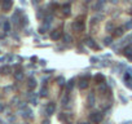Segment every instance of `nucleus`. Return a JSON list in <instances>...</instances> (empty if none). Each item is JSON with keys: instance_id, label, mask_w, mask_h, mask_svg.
<instances>
[{"instance_id": "423d86ee", "label": "nucleus", "mask_w": 132, "mask_h": 124, "mask_svg": "<svg viewBox=\"0 0 132 124\" xmlns=\"http://www.w3.org/2000/svg\"><path fill=\"white\" fill-rule=\"evenodd\" d=\"M122 53L126 58L128 61H132V47L131 45H126L123 49H122Z\"/></svg>"}, {"instance_id": "cd10ccee", "label": "nucleus", "mask_w": 132, "mask_h": 124, "mask_svg": "<svg viewBox=\"0 0 132 124\" xmlns=\"http://www.w3.org/2000/svg\"><path fill=\"white\" fill-rule=\"evenodd\" d=\"M56 82H57V84H58L60 87H62V85L65 84V78H64V76H60V78H57Z\"/></svg>"}, {"instance_id": "58836bf2", "label": "nucleus", "mask_w": 132, "mask_h": 124, "mask_svg": "<svg viewBox=\"0 0 132 124\" xmlns=\"http://www.w3.org/2000/svg\"><path fill=\"white\" fill-rule=\"evenodd\" d=\"M79 124H91V123H79Z\"/></svg>"}, {"instance_id": "6e6552de", "label": "nucleus", "mask_w": 132, "mask_h": 124, "mask_svg": "<svg viewBox=\"0 0 132 124\" xmlns=\"http://www.w3.org/2000/svg\"><path fill=\"white\" fill-rule=\"evenodd\" d=\"M54 111H56V103L54 102H49L47 105V107H45V115L51 116L52 114H54Z\"/></svg>"}, {"instance_id": "f3484780", "label": "nucleus", "mask_w": 132, "mask_h": 124, "mask_svg": "<svg viewBox=\"0 0 132 124\" xmlns=\"http://www.w3.org/2000/svg\"><path fill=\"white\" fill-rule=\"evenodd\" d=\"M123 34H124V27H117V29L113 31V35L114 36H118V38H120Z\"/></svg>"}, {"instance_id": "f8f14e48", "label": "nucleus", "mask_w": 132, "mask_h": 124, "mask_svg": "<svg viewBox=\"0 0 132 124\" xmlns=\"http://www.w3.org/2000/svg\"><path fill=\"white\" fill-rule=\"evenodd\" d=\"M35 87H36V79L32 78V76H30V78H28V80H27V88L32 91Z\"/></svg>"}, {"instance_id": "f03ea898", "label": "nucleus", "mask_w": 132, "mask_h": 124, "mask_svg": "<svg viewBox=\"0 0 132 124\" xmlns=\"http://www.w3.org/2000/svg\"><path fill=\"white\" fill-rule=\"evenodd\" d=\"M89 79H91V75H88V74L80 78V80H79V83H78L79 89H87L88 85H89Z\"/></svg>"}, {"instance_id": "f704fd0d", "label": "nucleus", "mask_w": 132, "mask_h": 124, "mask_svg": "<svg viewBox=\"0 0 132 124\" xmlns=\"http://www.w3.org/2000/svg\"><path fill=\"white\" fill-rule=\"evenodd\" d=\"M97 61H99V58H97V57H91V62H93V63H96Z\"/></svg>"}, {"instance_id": "c85d7f7f", "label": "nucleus", "mask_w": 132, "mask_h": 124, "mask_svg": "<svg viewBox=\"0 0 132 124\" xmlns=\"http://www.w3.org/2000/svg\"><path fill=\"white\" fill-rule=\"evenodd\" d=\"M9 71H10L9 66H3L1 69H0V72H3V74H9Z\"/></svg>"}, {"instance_id": "a211bd4d", "label": "nucleus", "mask_w": 132, "mask_h": 124, "mask_svg": "<svg viewBox=\"0 0 132 124\" xmlns=\"http://www.w3.org/2000/svg\"><path fill=\"white\" fill-rule=\"evenodd\" d=\"M104 45H106V47L113 45V38H111V36H106V38L104 39Z\"/></svg>"}, {"instance_id": "2f4dec72", "label": "nucleus", "mask_w": 132, "mask_h": 124, "mask_svg": "<svg viewBox=\"0 0 132 124\" xmlns=\"http://www.w3.org/2000/svg\"><path fill=\"white\" fill-rule=\"evenodd\" d=\"M126 85H127L130 89H132V80H128V82H126Z\"/></svg>"}, {"instance_id": "ddd939ff", "label": "nucleus", "mask_w": 132, "mask_h": 124, "mask_svg": "<svg viewBox=\"0 0 132 124\" xmlns=\"http://www.w3.org/2000/svg\"><path fill=\"white\" fill-rule=\"evenodd\" d=\"M93 79H95V82H96L97 84H102V83H104V80H105V75L101 74V72H99V74L95 75Z\"/></svg>"}, {"instance_id": "ea45409f", "label": "nucleus", "mask_w": 132, "mask_h": 124, "mask_svg": "<svg viewBox=\"0 0 132 124\" xmlns=\"http://www.w3.org/2000/svg\"><path fill=\"white\" fill-rule=\"evenodd\" d=\"M131 14H132V10H131Z\"/></svg>"}, {"instance_id": "e433bc0d", "label": "nucleus", "mask_w": 132, "mask_h": 124, "mask_svg": "<svg viewBox=\"0 0 132 124\" xmlns=\"http://www.w3.org/2000/svg\"><path fill=\"white\" fill-rule=\"evenodd\" d=\"M5 60H7V57H0V62H4Z\"/></svg>"}, {"instance_id": "b1692460", "label": "nucleus", "mask_w": 132, "mask_h": 124, "mask_svg": "<svg viewBox=\"0 0 132 124\" xmlns=\"http://www.w3.org/2000/svg\"><path fill=\"white\" fill-rule=\"evenodd\" d=\"M105 29H106V31H114V30H115V27H114V23H113L111 21H109L107 23H106Z\"/></svg>"}, {"instance_id": "0eeeda50", "label": "nucleus", "mask_w": 132, "mask_h": 124, "mask_svg": "<svg viewBox=\"0 0 132 124\" xmlns=\"http://www.w3.org/2000/svg\"><path fill=\"white\" fill-rule=\"evenodd\" d=\"M61 9H62V14H64L65 17H69L71 13V5L70 3H65L61 5Z\"/></svg>"}, {"instance_id": "2eb2a0df", "label": "nucleus", "mask_w": 132, "mask_h": 124, "mask_svg": "<svg viewBox=\"0 0 132 124\" xmlns=\"http://www.w3.org/2000/svg\"><path fill=\"white\" fill-rule=\"evenodd\" d=\"M101 20V17H93V18H91V22H89V26L91 29H95V27L99 25V22Z\"/></svg>"}, {"instance_id": "a19ab883", "label": "nucleus", "mask_w": 132, "mask_h": 124, "mask_svg": "<svg viewBox=\"0 0 132 124\" xmlns=\"http://www.w3.org/2000/svg\"><path fill=\"white\" fill-rule=\"evenodd\" d=\"M131 39H132V36H131Z\"/></svg>"}, {"instance_id": "473e14b6", "label": "nucleus", "mask_w": 132, "mask_h": 124, "mask_svg": "<svg viewBox=\"0 0 132 124\" xmlns=\"http://www.w3.org/2000/svg\"><path fill=\"white\" fill-rule=\"evenodd\" d=\"M39 63L42 65V66H45V65H47V61H45V60H40V61H39Z\"/></svg>"}, {"instance_id": "72a5a7b5", "label": "nucleus", "mask_w": 132, "mask_h": 124, "mask_svg": "<svg viewBox=\"0 0 132 124\" xmlns=\"http://www.w3.org/2000/svg\"><path fill=\"white\" fill-rule=\"evenodd\" d=\"M119 98H120V100H122V101H123V102H127V98H126V97H124V96H123V94H120V96H119Z\"/></svg>"}, {"instance_id": "1a4fd4ad", "label": "nucleus", "mask_w": 132, "mask_h": 124, "mask_svg": "<svg viewBox=\"0 0 132 124\" xmlns=\"http://www.w3.org/2000/svg\"><path fill=\"white\" fill-rule=\"evenodd\" d=\"M61 36H62V31L58 30V29L53 30L52 32H51V35H49V38L52 39V40H60V38H61Z\"/></svg>"}, {"instance_id": "412c9836", "label": "nucleus", "mask_w": 132, "mask_h": 124, "mask_svg": "<svg viewBox=\"0 0 132 124\" xmlns=\"http://www.w3.org/2000/svg\"><path fill=\"white\" fill-rule=\"evenodd\" d=\"M39 96H40V97H47V96H48L47 87H42V89H40V92H39Z\"/></svg>"}, {"instance_id": "9b49d317", "label": "nucleus", "mask_w": 132, "mask_h": 124, "mask_svg": "<svg viewBox=\"0 0 132 124\" xmlns=\"http://www.w3.org/2000/svg\"><path fill=\"white\" fill-rule=\"evenodd\" d=\"M104 4H105V0H97V1L95 3V5H93V10H95V12L101 10L102 7H104Z\"/></svg>"}, {"instance_id": "c9c22d12", "label": "nucleus", "mask_w": 132, "mask_h": 124, "mask_svg": "<svg viewBox=\"0 0 132 124\" xmlns=\"http://www.w3.org/2000/svg\"><path fill=\"white\" fill-rule=\"evenodd\" d=\"M42 124H51V120H49V119H44V120L42 122Z\"/></svg>"}, {"instance_id": "f257e3e1", "label": "nucleus", "mask_w": 132, "mask_h": 124, "mask_svg": "<svg viewBox=\"0 0 132 124\" xmlns=\"http://www.w3.org/2000/svg\"><path fill=\"white\" fill-rule=\"evenodd\" d=\"M102 119H104V115H102V112L101 111H95V112H91L89 114V122L91 123H100Z\"/></svg>"}, {"instance_id": "c756f323", "label": "nucleus", "mask_w": 132, "mask_h": 124, "mask_svg": "<svg viewBox=\"0 0 132 124\" xmlns=\"http://www.w3.org/2000/svg\"><path fill=\"white\" fill-rule=\"evenodd\" d=\"M124 29L126 30H132V20L126 22V23H124Z\"/></svg>"}, {"instance_id": "39448f33", "label": "nucleus", "mask_w": 132, "mask_h": 124, "mask_svg": "<svg viewBox=\"0 0 132 124\" xmlns=\"http://www.w3.org/2000/svg\"><path fill=\"white\" fill-rule=\"evenodd\" d=\"M71 119H73L71 114H66V112H61V114H58V120H61L62 123H65V124H70Z\"/></svg>"}, {"instance_id": "4c0bfd02", "label": "nucleus", "mask_w": 132, "mask_h": 124, "mask_svg": "<svg viewBox=\"0 0 132 124\" xmlns=\"http://www.w3.org/2000/svg\"><path fill=\"white\" fill-rule=\"evenodd\" d=\"M4 110V106H3V103H0V112H1Z\"/></svg>"}, {"instance_id": "4468645a", "label": "nucleus", "mask_w": 132, "mask_h": 124, "mask_svg": "<svg viewBox=\"0 0 132 124\" xmlns=\"http://www.w3.org/2000/svg\"><path fill=\"white\" fill-rule=\"evenodd\" d=\"M95 102H96V97H95V94H93V93L88 94V97H87V105L92 107V106H95Z\"/></svg>"}, {"instance_id": "a878e982", "label": "nucleus", "mask_w": 132, "mask_h": 124, "mask_svg": "<svg viewBox=\"0 0 132 124\" xmlns=\"http://www.w3.org/2000/svg\"><path fill=\"white\" fill-rule=\"evenodd\" d=\"M3 29L5 32H9L10 31V22L9 21H5L4 23H3Z\"/></svg>"}, {"instance_id": "bb28decb", "label": "nucleus", "mask_w": 132, "mask_h": 124, "mask_svg": "<svg viewBox=\"0 0 132 124\" xmlns=\"http://www.w3.org/2000/svg\"><path fill=\"white\" fill-rule=\"evenodd\" d=\"M69 101H70V97H69V94H65L64 97H62V100H61L62 106H66V105L69 103Z\"/></svg>"}, {"instance_id": "7ed1b4c3", "label": "nucleus", "mask_w": 132, "mask_h": 124, "mask_svg": "<svg viewBox=\"0 0 132 124\" xmlns=\"http://www.w3.org/2000/svg\"><path fill=\"white\" fill-rule=\"evenodd\" d=\"M84 21H80V20H77V21H74L73 22V25H71V29L73 31H75V32H80V31H84Z\"/></svg>"}, {"instance_id": "4be33fe9", "label": "nucleus", "mask_w": 132, "mask_h": 124, "mask_svg": "<svg viewBox=\"0 0 132 124\" xmlns=\"http://www.w3.org/2000/svg\"><path fill=\"white\" fill-rule=\"evenodd\" d=\"M62 39H64L65 43H71L73 41V38H71L70 34H64V35H62Z\"/></svg>"}, {"instance_id": "5701e85b", "label": "nucleus", "mask_w": 132, "mask_h": 124, "mask_svg": "<svg viewBox=\"0 0 132 124\" xmlns=\"http://www.w3.org/2000/svg\"><path fill=\"white\" fill-rule=\"evenodd\" d=\"M14 79L16 80H22V79H24V72L22 71H16L14 72Z\"/></svg>"}, {"instance_id": "6ab92c4d", "label": "nucleus", "mask_w": 132, "mask_h": 124, "mask_svg": "<svg viewBox=\"0 0 132 124\" xmlns=\"http://www.w3.org/2000/svg\"><path fill=\"white\" fill-rule=\"evenodd\" d=\"M20 23H21V26H26L27 23H28V17L26 16V14H24V16H22L21 17V18H20Z\"/></svg>"}, {"instance_id": "9d476101", "label": "nucleus", "mask_w": 132, "mask_h": 124, "mask_svg": "<svg viewBox=\"0 0 132 124\" xmlns=\"http://www.w3.org/2000/svg\"><path fill=\"white\" fill-rule=\"evenodd\" d=\"M12 5H13L12 0H4L3 4H1V8H3L4 12H7V10H9L10 8H12Z\"/></svg>"}, {"instance_id": "dca6fc26", "label": "nucleus", "mask_w": 132, "mask_h": 124, "mask_svg": "<svg viewBox=\"0 0 132 124\" xmlns=\"http://www.w3.org/2000/svg\"><path fill=\"white\" fill-rule=\"evenodd\" d=\"M22 116L25 118V119H32V110L31 109H25V111H24V114H22Z\"/></svg>"}, {"instance_id": "393cba45", "label": "nucleus", "mask_w": 132, "mask_h": 124, "mask_svg": "<svg viewBox=\"0 0 132 124\" xmlns=\"http://www.w3.org/2000/svg\"><path fill=\"white\" fill-rule=\"evenodd\" d=\"M74 83H75V80H74V79H70V80H69V82H66L67 91H71V89L74 88Z\"/></svg>"}, {"instance_id": "7c9ffc66", "label": "nucleus", "mask_w": 132, "mask_h": 124, "mask_svg": "<svg viewBox=\"0 0 132 124\" xmlns=\"http://www.w3.org/2000/svg\"><path fill=\"white\" fill-rule=\"evenodd\" d=\"M44 17H45V16H44V10L40 9L39 12H38V18H44Z\"/></svg>"}, {"instance_id": "20e7f679", "label": "nucleus", "mask_w": 132, "mask_h": 124, "mask_svg": "<svg viewBox=\"0 0 132 124\" xmlns=\"http://www.w3.org/2000/svg\"><path fill=\"white\" fill-rule=\"evenodd\" d=\"M84 43H85V45H87L88 48H91V49H95V50H99V49H100V47L96 44L95 39L91 38V36H87V38H85V39H84Z\"/></svg>"}, {"instance_id": "aec40b11", "label": "nucleus", "mask_w": 132, "mask_h": 124, "mask_svg": "<svg viewBox=\"0 0 132 124\" xmlns=\"http://www.w3.org/2000/svg\"><path fill=\"white\" fill-rule=\"evenodd\" d=\"M49 26H51V25H47V23L42 25V26L39 27V32H40V34H44V32H47V31L49 30Z\"/></svg>"}]
</instances>
